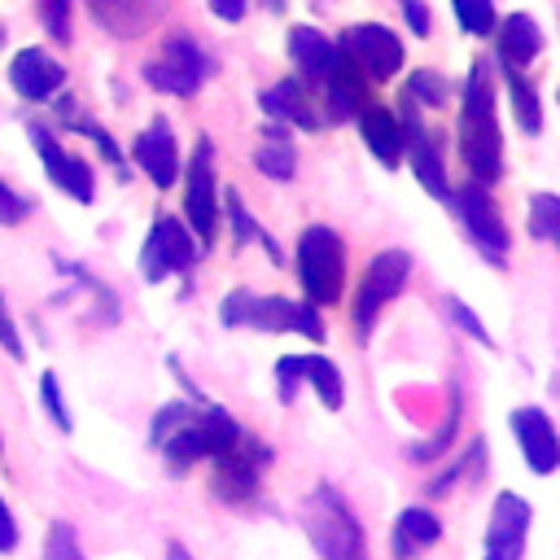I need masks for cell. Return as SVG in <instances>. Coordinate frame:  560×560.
Returning a JSON list of instances; mask_svg holds the SVG:
<instances>
[{"label":"cell","mask_w":560,"mask_h":560,"mask_svg":"<svg viewBox=\"0 0 560 560\" xmlns=\"http://www.w3.org/2000/svg\"><path fill=\"white\" fill-rule=\"evenodd\" d=\"M210 13L223 22H241L245 18V0H210Z\"/></svg>","instance_id":"45"},{"label":"cell","mask_w":560,"mask_h":560,"mask_svg":"<svg viewBox=\"0 0 560 560\" xmlns=\"http://www.w3.org/2000/svg\"><path fill=\"white\" fill-rule=\"evenodd\" d=\"M446 206H451V210H455V219L464 223V232H468V241L477 245V254H481L486 262H494V267H508L512 236H508V223H503L499 206L490 201L486 184H477V179H472V184L451 188Z\"/></svg>","instance_id":"9"},{"label":"cell","mask_w":560,"mask_h":560,"mask_svg":"<svg viewBox=\"0 0 560 560\" xmlns=\"http://www.w3.org/2000/svg\"><path fill=\"white\" fill-rule=\"evenodd\" d=\"M302 385L315 389L324 411H341L346 407V381H341V368L328 354H302Z\"/></svg>","instance_id":"27"},{"label":"cell","mask_w":560,"mask_h":560,"mask_svg":"<svg viewBox=\"0 0 560 560\" xmlns=\"http://www.w3.org/2000/svg\"><path fill=\"white\" fill-rule=\"evenodd\" d=\"M166 0H88V13L96 18V26H105L118 39H140L153 31V22L162 18Z\"/></svg>","instance_id":"19"},{"label":"cell","mask_w":560,"mask_h":560,"mask_svg":"<svg viewBox=\"0 0 560 560\" xmlns=\"http://www.w3.org/2000/svg\"><path fill=\"white\" fill-rule=\"evenodd\" d=\"M219 214H223V206H219V179H214V144H210V136H201L184 166V223L201 249L214 245Z\"/></svg>","instance_id":"8"},{"label":"cell","mask_w":560,"mask_h":560,"mask_svg":"<svg viewBox=\"0 0 560 560\" xmlns=\"http://www.w3.org/2000/svg\"><path fill=\"white\" fill-rule=\"evenodd\" d=\"M245 429L236 424V416L219 402H192V398H175L162 402L149 420V442L162 451V464L171 477H184L192 464L223 455Z\"/></svg>","instance_id":"1"},{"label":"cell","mask_w":560,"mask_h":560,"mask_svg":"<svg viewBox=\"0 0 560 560\" xmlns=\"http://www.w3.org/2000/svg\"><path fill=\"white\" fill-rule=\"evenodd\" d=\"M534 525V503L521 499L516 490H499L490 503V525H486V551L481 560H525Z\"/></svg>","instance_id":"13"},{"label":"cell","mask_w":560,"mask_h":560,"mask_svg":"<svg viewBox=\"0 0 560 560\" xmlns=\"http://www.w3.org/2000/svg\"><path fill=\"white\" fill-rule=\"evenodd\" d=\"M219 206H223V214H228V223H232V241L236 245H249V241H258V223H254V214L245 210V201H241V192L236 188H228L223 197H219Z\"/></svg>","instance_id":"36"},{"label":"cell","mask_w":560,"mask_h":560,"mask_svg":"<svg viewBox=\"0 0 560 560\" xmlns=\"http://www.w3.org/2000/svg\"><path fill=\"white\" fill-rule=\"evenodd\" d=\"M289 57H293V66L306 74V79H324L328 70H332V61H337V44L328 39V35H319L315 26H293L289 31Z\"/></svg>","instance_id":"24"},{"label":"cell","mask_w":560,"mask_h":560,"mask_svg":"<svg viewBox=\"0 0 560 560\" xmlns=\"http://www.w3.org/2000/svg\"><path fill=\"white\" fill-rule=\"evenodd\" d=\"M398 9H402L407 26H411L416 35H429V9H424L420 0H398Z\"/></svg>","instance_id":"44"},{"label":"cell","mask_w":560,"mask_h":560,"mask_svg":"<svg viewBox=\"0 0 560 560\" xmlns=\"http://www.w3.org/2000/svg\"><path fill=\"white\" fill-rule=\"evenodd\" d=\"M298 280L311 306H337L346 293V241L328 223H311L298 236Z\"/></svg>","instance_id":"5"},{"label":"cell","mask_w":560,"mask_h":560,"mask_svg":"<svg viewBox=\"0 0 560 560\" xmlns=\"http://www.w3.org/2000/svg\"><path fill=\"white\" fill-rule=\"evenodd\" d=\"M254 166L276 184H289L298 175V149H293L284 122H267V131H262V140L254 149Z\"/></svg>","instance_id":"25"},{"label":"cell","mask_w":560,"mask_h":560,"mask_svg":"<svg viewBox=\"0 0 560 560\" xmlns=\"http://www.w3.org/2000/svg\"><path fill=\"white\" fill-rule=\"evenodd\" d=\"M442 315H446V324H451V328H459V332H464V337H472L477 346L494 350V337H490V328H486V324L477 319V311H472L468 302H459L455 293H446V298H442Z\"/></svg>","instance_id":"33"},{"label":"cell","mask_w":560,"mask_h":560,"mask_svg":"<svg viewBox=\"0 0 560 560\" xmlns=\"http://www.w3.org/2000/svg\"><path fill=\"white\" fill-rule=\"evenodd\" d=\"M407 280H411V254H407V249H381V254L368 262L359 289H354V306H350V324H354V337H359V341L372 337L376 319H381L385 306L407 289Z\"/></svg>","instance_id":"7"},{"label":"cell","mask_w":560,"mask_h":560,"mask_svg":"<svg viewBox=\"0 0 560 560\" xmlns=\"http://www.w3.org/2000/svg\"><path fill=\"white\" fill-rule=\"evenodd\" d=\"M61 118H66V127H74L79 136H88V140L101 149V158H105V162L118 171V179H127V158H122V149L114 144V136H109L101 122H92V118H74V114H61Z\"/></svg>","instance_id":"34"},{"label":"cell","mask_w":560,"mask_h":560,"mask_svg":"<svg viewBox=\"0 0 560 560\" xmlns=\"http://www.w3.org/2000/svg\"><path fill=\"white\" fill-rule=\"evenodd\" d=\"M402 105H407V109L398 114V122H402V153L411 158V175H416V184H420L429 197L446 201V197H451V179H446L442 149H438V140L420 127V118H416V101L402 96Z\"/></svg>","instance_id":"16"},{"label":"cell","mask_w":560,"mask_h":560,"mask_svg":"<svg viewBox=\"0 0 560 560\" xmlns=\"http://www.w3.org/2000/svg\"><path fill=\"white\" fill-rule=\"evenodd\" d=\"M0 455H4V442H0Z\"/></svg>","instance_id":"48"},{"label":"cell","mask_w":560,"mask_h":560,"mask_svg":"<svg viewBox=\"0 0 560 560\" xmlns=\"http://www.w3.org/2000/svg\"><path fill=\"white\" fill-rule=\"evenodd\" d=\"M438 542H442V521L424 503L402 508L389 525V560H416L420 551H429Z\"/></svg>","instance_id":"20"},{"label":"cell","mask_w":560,"mask_h":560,"mask_svg":"<svg viewBox=\"0 0 560 560\" xmlns=\"http://www.w3.org/2000/svg\"><path fill=\"white\" fill-rule=\"evenodd\" d=\"M459 26L468 35H490L494 31V0H451Z\"/></svg>","instance_id":"37"},{"label":"cell","mask_w":560,"mask_h":560,"mask_svg":"<svg viewBox=\"0 0 560 560\" xmlns=\"http://www.w3.org/2000/svg\"><path fill=\"white\" fill-rule=\"evenodd\" d=\"M26 214H31V197H22L18 188H9V184L0 179V223H4V228H18Z\"/></svg>","instance_id":"41"},{"label":"cell","mask_w":560,"mask_h":560,"mask_svg":"<svg viewBox=\"0 0 560 560\" xmlns=\"http://www.w3.org/2000/svg\"><path fill=\"white\" fill-rule=\"evenodd\" d=\"M0 35H4V26H0Z\"/></svg>","instance_id":"49"},{"label":"cell","mask_w":560,"mask_h":560,"mask_svg":"<svg viewBox=\"0 0 560 560\" xmlns=\"http://www.w3.org/2000/svg\"><path fill=\"white\" fill-rule=\"evenodd\" d=\"M508 70V92H512V114L521 122L525 136H538L542 131V105H538V92L534 83L521 74V66H503Z\"/></svg>","instance_id":"29"},{"label":"cell","mask_w":560,"mask_h":560,"mask_svg":"<svg viewBox=\"0 0 560 560\" xmlns=\"http://www.w3.org/2000/svg\"><path fill=\"white\" fill-rule=\"evenodd\" d=\"M459 416H464V394H459V385L451 381V402H446V416H442L438 433L424 438V442H411L402 455H407L411 464H433V459L451 455V442H455V433H459Z\"/></svg>","instance_id":"28"},{"label":"cell","mask_w":560,"mask_h":560,"mask_svg":"<svg viewBox=\"0 0 560 560\" xmlns=\"http://www.w3.org/2000/svg\"><path fill=\"white\" fill-rule=\"evenodd\" d=\"M276 464V451L254 438V433H241L223 455L210 459V494L223 499V503H254L258 490H262V472Z\"/></svg>","instance_id":"6"},{"label":"cell","mask_w":560,"mask_h":560,"mask_svg":"<svg viewBox=\"0 0 560 560\" xmlns=\"http://www.w3.org/2000/svg\"><path fill=\"white\" fill-rule=\"evenodd\" d=\"M267 4H271V9H280V4H284V0H267Z\"/></svg>","instance_id":"47"},{"label":"cell","mask_w":560,"mask_h":560,"mask_svg":"<svg viewBox=\"0 0 560 560\" xmlns=\"http://www.w3.org/2000/svg\"><path fill=\"white\" fill-rule=\"evenodd\" d=\"M197 258H201V245H197V236L188 232L184 219H175V214H158V219L149 223L144 245H140V276H144L149 284L188 271Z\"/></svg>","instance_id":"11"},{"label":"cell","mask_w":560,"mask_h":560,"mask_svg":"<svg viewBox=\"0 0 560 560\" xmlns=\"http://www.w3.org/2000/svg\"><path fill=\"white\" fill-rule=\"evenodd\" d=\"M57 267H61L66 276H74V284H79V289H88V293L96 298V315H101V324H105V328H109V324H118L122 306H118V293H114L109 284H101V280H96L88 267H79V262H61V258H57Z\"/></svg>","instance_id":"30"},{"label":"cell","mask_w":560,"mask_h":560,"mask_svg":"<svg viewBox=\"0 0 560 560\" xmlns=\"http://www.w3.org/2000/svg\"><path fill=\"white\" fill-rule=\"evenodd\" d=\"M459 158L477 184L503 175V131L494 118V79L486 61H472L459 92Z\"/></svg>","instance_id":"2"},{"label":"cell","mask_w":560,"mask_h":560,"mask_svg":"<svg viewBox=\"0 0 560 560\" xmlns=\"http://www.w3.org/2000/svg\"><path fill=\"white\" fill-rule=\"evenodd\" d=\"M18 542H22L18 516H13V508L0 499V556H13V551H18Z\"/></svg>","instance_id":"43"},{"label":"cell","mask_w":560,"mask_h":560,"mask_svg":"<svg viewBox=\"0 0 560 560\" xmlns=\"http://www.w3.org/2000/svg\"><path fill=\"white\" fill-rule=\"evenodd\" d=\"M529 236L560 249V192H534L529 197Z\"/></svg>","instance_id":"31"},{"label":"cell","mask_w":560,"mask_h":560,"mask_svg":"<svg viewBox=\"0 0 560 560\" xmlns=\"http://www.w3.org/2000/svg\"><path fill=\"white\" fill-rule=\"evenodd\" d=\"M494 39H499L503 66H529V61L542 52V31H538V22H534L529 13H508V18L499 22Z\"/></svg>","instance_id":"23"},{"label":"cell","mask_w":560,"mask_h":560,"mask_svg":"<svg viewBox=\"0 0 560 560\" xmlns=\"http://www.w3.org/2000/svg\"><path fill=\"white\" fill-rule=\"evenodd\" d=\"M166 560H192L184 542H166Z\"/></svg>","instance_id":"46"},{"label":"cell","mask_w":560,"mask_h":560,"mask_svg":"<svg viewBox=\"0 0 560 560\" xmlns=\"http://www.w3.org/2000/svg\"><path fill=\"white\" fill-rule=\"evenodd\" d=\"M61 83H66V66L52 61L44 48H18V52H13V61H9V88H13L22 101L39 105V101H48Z\"/></svg>","instance_id":"18"},{"label":"cell","mask_w":560,"mask_h":560,"mask_svg":"<svg viewBox=\"0 0 560 560\" xmlns=\"http://www.w3.org/2000/svg\"><path fill=\"white\" fill-rule=\"evenodd\" d=\"M302 534L319 560H368V538L346 494L319 481L302 503Z\"/></svg>","instance_id":"3"},{"label":"cell","mask_w":560,"mask_h":560,"mask_svg":"<svg viewBox=\"0 0 560 560\" xmlns=\"http://www.w3.org/2000/svg\"><path fill=\"white\" fill-rule=\"evenodd\" d=\"M0 350L9 354V359H26V346H22V332H18V319L9 315V306H4V298H0Z\"/></svg>","instance_id":"42"},{"label":"cell","mask_w":560,"mask_h":560,"mask_svg":"<svg viewBox=\"0 0 560 560\" xmlns=\"http://www.w3.org/2000/svg\"><path fill=\"white\" fill-rule=\"evenodd\" d=\"M39 402H44V411L52 416V424H57L61 433L74 429V416H70V407H66V398H61V381H57V372H44V376H39Z\"/></svg>","instance_id":"38"},{"label":"cell","mask_w":560,"mask_h":560,"mask_svg":"<svg viewBox=\"0 0 560 560\" xmlns=\"http://www.w3.org/2000/svg\"><path fill=\"white\" fill-rule=\"evenodd\" d=\"M26 136H31L35 153H39L48 179H52L70 201L92 206V197H96V175H92V166H88L79 153H70V149L52 136V127H44V122H26Z\"/></svg>","instance_id":"12"},{"label":"cell","mask_w":560,"mask_h":560,"mask_svg":"<svg viewBox=\"0 0 560 560\" xmlns=\"http://www.w3.org/2000/svg\"><path fill=\"white\" fill-rule=\"evenodd\" d=\"M481 472H486V438H472V442L464 446V455H455L438 477L424 481V494H429V499H442V494H451L459 481H481Z\"/></svg>","instance_id":"26"},{"label":"cell","mask_w":560,"mask_h":560,"mask_svg":"<svg viewBox=\"0 0 560 560\" xmlns=\"http://www.w3.org/2000/svg\"><path fill=\"white\" fill-rule=\"evenodd\" d=\"M354 118H359V136H363L368 153L381 166H398L402 162V122H398V114L385 109V105H376V101H368Z\"/></svg>","instance_id":"22"},{"label":"cell","mask_w":560,"mask_h":560,"mask_svg":"<svg viewBox=\"0 0 560 560\" xmlns=\"http://www.w3.org/2000/svg\"><path fill=\"white\" fill-rule=\"evenodd\" d=\"M258 105H262V114H267L271 122H284V127H298V131H315V127H324L319 109L311 105V96H306V88H302L298 79H280V83H271V88L258 96Z\"/></svg>","instance_id":"21"},{"label":"cell","mask_w":560,"mask_h":560,"mask_svg":"<svg viewBox=\"0 0 560 560\" xmlns=\"http://www.w3.org/2000/svg\"><path fill=\"white\" fill-rule=\"evenodd\" d=\"M219 324L223 328H258V332H298L306 341H324V319L315 315L311 302H293L280 293H254V289H232L219 302Z\"/></svg>","instance_id":"4"},{"label":"cell","mask_w":560,"mask_h":560,"mask_svg":"<svg viewBox=\"0 0 560 560\" xmlns=\"http://www.w3.org/2000/svg\"><path fill=\"white\" fill-rule=\"evenodd\" d=\"M508 429H512V438H516L521 459H525L529 472L551 477V472L560 468V433H556V420H551L542 407H534V402L512 407Z\"/></svg>","instance_id":"15"},{"label":"cell","mask_w":560,"mask_h":560,"mask_svg":"<svg viewBox=\"0 0 560 560\" xmlns=\"http://www.w3.org/2000/svg\"><path fill=\"white\" fill-rule=\"evenodd\" d=\"M39 560H88V556H83V542H79V529H74L70 521H61V516L48 521Z\"/></svg>","instance_id":"32"},{"label":"cell","mask_w":560,"mask_h":560,"mask_svg":"<svg viewBox=\"0 0 560 560\" xmlns=\"http://www.w3.org/2000/svg\"><path fill=\"white\" fill-rule=\"evenodd\" d=\"M210 57L201 52V44L192 39V35H184V31H175V35H166V44H162V52L144 66V83L149 88H158V92H166V96H192L206 79H210Z\"/></svg>","instance_id":"10"},{"label":"cell","mask_w":560,"mask_h":560,"mask_svg":"<svg viewBox=\"0 0 560 560\" xmlns=\"http://www.w3.org/2000/svg\"><path fill=\"white\" fill-rule=\"evenodd\" d=\"M39 22L52 39H70V0H39Z\"/></svg>","instance_id":"40"},{"label":"cell","mask_w":560,"mask_h":560,"mask_svg":"<svg viewBox=\"0 0 560 560\" xmlns=\"http://www.w3.org/2000/svg\"><path fill=\"white\" fill-rule=\"evenodd\" d=\"M271 376H276V398L289 407L298 398V389H302V354H280Z\"/></svg>","instance_id":"39"},{"label":"cell","mask_w":560,"mask_h":560,"mask_svg":"<svg viewBox=\"0 0 560 560\" xmlns=\"http://www.w3.org/2000/svg\"><path fill=\"white\" fill-rule=\"evenodd\" d=\"M341 48L350 52V61L368 74V79H394L407 61L402 39L385 26V22H359L341 31Z\"/></svg>","instance_id":"14"},{"label":"cell","mask_w":560,"mask_h":560,"mask_svg":"<svg viewBox=\"0 0 560 560\" xmlns=\"http://www.w3.org/2000/svg\"><path fill=\"white\" fill-rule=\"evenodd\" d=\"M131 162L149 175V184L153 188H175V179H179V149H175V131H171V122L166 118H153L140 136H136V144H131Z\"/></svg>","instance_id":"17"},{"label":"cell","mask_w":560,"mask_h":560,"mask_svg":"<svg viewBox=\"0 0 560 560\" xmlns=\"http://www.w3.org/2000/svg\"><path fill=\"white\" fill-rule=\"evenodd\" d=\"M407 101H420V105H446L451 101V83L438 74V70H416L411 79H407V92H402Z\"/></svg>","instance_id":"35"}]
</instances>
